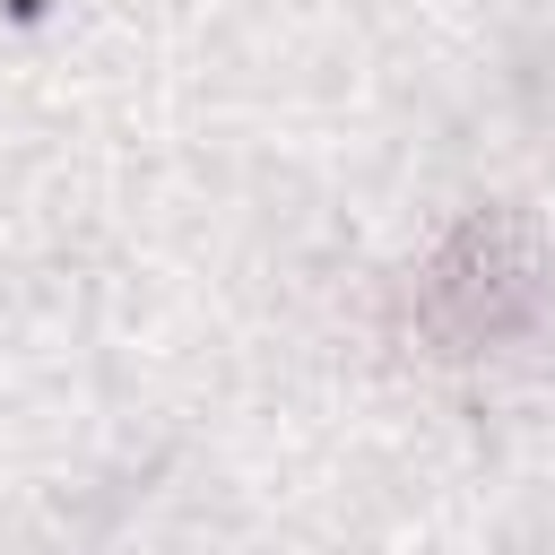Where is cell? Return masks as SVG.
<instances>
[{
  "instance_id": "obj_1",
  "label": "cell",
  "mask_w": 555,
  "mask_h": 555,
  "mask_svg": "<svg viewBox=\"0 0 555 555\" xmlns=\"http://www.w3.org/2000/svg\"><path fill=\"white\" fill-rule=\"evenodd\" d=\"M546 295V251H538V225L512 217V208H477L425 269H416V321L442 356H468V347H494L512 338Z\"/></svg>"
}]
</instances>
